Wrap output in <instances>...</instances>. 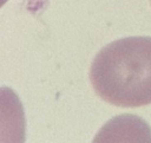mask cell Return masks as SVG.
<instances>
[{
    "label": "cell",
    "mask_w": 151,
    "mask_h": 143,
    "mask_svg": "<svg viewBox=\"0 0 151 143\" xmlns=\"http://www.w3.org/2000/svg\"><path fill=\"white\" fill-rule=\"evenodd\" d=\"M90 80L112 105L151 104V37H127L104 46L91 64Z\"/></svg>",
    "instance_id": "cell-1"
},
{
    "label": "cell",
    "mask_w": 151,
    "mask_h": 143,
    "mask_svg": "<svg viewBox=\"0 0 151 143\" xmlns=\"http://www.w3.org/2000/svg\"><path fill=\"white\" fill-rule=\"evenodd\" d=\"M26 121L18 95L7 86L0 87V142H25Z\"/></svg>",
    "instance_id": "cell-2"
},
{
    "label": "cell",
    "mask_w": 151,
    "mask_h": 143,
    "mask_svg": "<svg viewBox=\"0 0 151 143\" xmlns=\"http://www.w3.org/2000/svg\"><path fill=\"white\" fill-rule=\"evenodd\" d=\"M7 1H8V0H0V7H2Z\"/></svg>",
    "instance_id": "cell-3"
}]
</instances>
